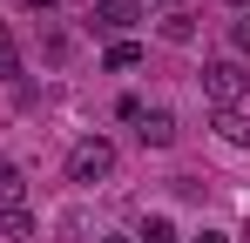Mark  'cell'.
Segmentation results:
<instances>
[{"instance_id": "6da1fadb", "label": "cell", "mask_w": 250, "mask_h": 243, "mask_svg": "<svg viewBox=\"0 0 250 243\" xmlns=\"http://www.w3.org/2000/svg\"><path fill=\"white\" fill-rule=\"evenodd\" d=\"M108 176H115V142H108V135H82V142L68 149V182L95 189V182H108Z\"/></svg>"}, {"instance_id": "277c9868", "label": "cell", "mask_w": 250, "mask_h": 243, "mask_svg": "<svg viewBox=\"0 0 250 243\" xmlns=\"http://www.w3.org/2000/svg\"><path fill=\"white\" fill-rule=\"evenodd\" d=\"M135 135H142V149H169L176 142V115L169 108H149V115L135 122Z\"/></svg>"}, {"instance_id": "5b68a950", "label": "cell", "mask_w": 250, "mask_h": 243, "mask_svg": "<svg viewBox=\"0 0 250 243\" xmlns=\"http://www.w3.org/2000/svg\"><path fill=\"white\" fill-rule=\"evenodd\" d=\"M102 68H108V75H128V68H142V40H108Z\"/></svg>"}, {"instance_id": "7a4b0ae2", "label": "cell", "mask_w": 250, "mask_h": 243, "mask_svg": "<svg viewBox=\"0 0 250 243\" xmlns=\"http://www.w3.org/2000/svg\"><path fill=\"white\" fill-rule=\"evenodd\" d=\"M203 95L216 101V108H244V95H250L244 61H209V68H203Z\"/></svg>"}, {"instance_id": "4fadbf2b", "label": "cell", "mask_w": 250, "mask_h": 243, "mask_svg": "<svg viewBox=\"0 0 250 243\" xmlns=\"http://www.w3.org/2000/svg\"><path fill=\"white\" fill-rule=\"evenodd\" d=\"M230 40H237V54H250V14L237 20V27H230Z\"/></svg>"}, {"instance_id": "7c38bea8", "label": "cell", "mask_w": 250, "mask_h": 243, "mask_svg": "<svg viewBox=\"0 0 250 243\" xmlns=\"http://www.w3.org/2000/svg\"><path fill=\"white\" fill-rule=\"evenodd\" d=\"M115 115H122V122H142V115H149V101H142V95H122V101H115Z\"/></svg>"}, {"instance_id": "5bb4252c", "label": "cell", "mask_w": 250, "mask_h": 243, "mask_svg": "<svg viewBox=\"0 0 250 243\" xmlns=\"http://www.w3.org/2000/svg\"><path fill=\"white\" fill-rule=\"evenodd\" d=\"M196 243H223V237H216V230H203V237H196Z\"/></svg>"}, {"instance_id": "9c48e42d", "label": "cell", "mask_w": 250, "mask_h": 243, "mask_svg": "<svg viewBox=\"0 0 250 243\" xmlns=\"http://www.w3.org/2000/svg\"><path fill=\"white\" fill-rule=\"evenodd\" d=\"M0 75L21 81V47H14V27H0Z\"/></svg>"}, {"instance_id": "e0dca14e", "label": "cell", "mask_w": 250, "mask_h": 243, "mask_svg": "<svg viewBox=\"0 0 250 243\" xmlns=\"http://www.w3.org/2000/svg\"><path fill=\"white\" fill-rule=\"evenodd\" d=\"M237 237H244V243H250V223H244V230H237Z\"/></svg>"}, {"instance_id": "30bf717a", "label": "cell", "mask_w": 250, "mask_h": 243, "mask_svg": "<svg viewBox=\"0 0 250 243\" xmlns=\"http://www.w3.org/2000/svg\"><path fill=\"white\" fill-rule=\"evenodd\" d=\"M135 243H176V223H169V216H149V223L135 230Z\"/></svg>"}, {"instance_id": "3957f363", "label": "cell", "mask_w": 250, "mask_h": 243, "mask_svg": "<svg viewBox=\"0 0 250 243\" xmlns=\"http://www.w3.org/2000/svg\"><path fill=\"white\" fill-rule=\"evenodd\" d=\"M88 20H95L102 34H115V40H128V27L142 20V0H95V7H88Z\"/></svg>"}, {"instance_id": "2e32d148", "label": "cell", "mask_w": 250, "mask_h": 243, "mask_svg": "<svg viewBox=\"0 0 250 243\" xmlns=\"http://www.w3.org/2000/svg\"><path fill=\"white\" fill-rule=\"evenodd\" d=\"M230 7H237V14H250V0H230Z\"/></svg>"}, {"instance_id": "8fae6325", "label": "cell", "mask_w": 250, "mask_h": 243, "mask_svg": "<svg viewBox=\"0 0 250 243\" xmlns=\"http://www.w3.org/2000/svg\"><path fill=\"white\" fill-rule=\"evenodd\" d=\"M163 40H196V20L189 14H163Z\"/></svg>"}, {"instance_id": "52a82bcc", "label": "cell", "mask_w": 250, "mask_h": 243, "mask_svg": "<svg viewBox=\"0 0 250 243\" xmlns=\"http://www.w3.org/2000/svg\"><path fill=\"white\" fill-rule=\"evenodd\" d=\"M216 135H223L230 149H244V142H250V115H244V108H216Z\"/></svg>"}, {"instance_id": "8992f818", "label": "cell", "mask_w": 250, "mask_h": 243, "mask_svg": "<svg viewBox=\"0 0 250 243\" xmlns=\"http://www.w3.org/2000/svg\"><path fill=\"white\" fill-rule=\"evenodd\" d=\"M0 202H7V209H27V176H21L7 156H0Z\"/></svg>"}, {"instance_id": "9a60e30c", "label": "cell", "mask_w": 250, "mask_h": 243, "mask_svg": "<svg viewBox=\"0 0 250 243\" xmlns=\"http://www.w3.org/2000/svg\"><path fill=\"white\" fill-rule=\"evenodd\" d=\"M27 7H61V0H27Z\"/></svg>"}, {"instance_id": "ba28073f", "label": "cell", "mask_w": 250, "mask_h": 243, "mask_svg": "<svg viewBox=\"0 0 250 243\" xmlns=\"http://www.w3.org/2000/svg\"><path fill=\"white\" fill-rule=\"evenodd\" d=\"M34 237V216L27 209H0V243H27Z\"/></svg>"}]
</instances>
